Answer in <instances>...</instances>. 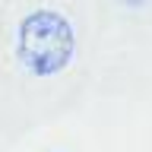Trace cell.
<instances>
[{"instance_id": "cell-1", "label": "cell", "mask_w": 152, "mask_h": 152, "mask_svg": "<svg viewBox=\"0 0 152 152\" xmlns=\"http://www.w3.org/2000/svg\"><path fill=\"white\" fill-rule=\"evenodd\" d=\"M16 51L26 70L35 76H54L76 54L73 26L54 10H35L19 22Z\"/></svg>"}, {"instance_id": "cell-2", "label": "cell", "mask_w": 152, "mask_h": 152, "mask_svg": "<svg viewBox=\"0 0 152 152\" xmlns=\"http://www.w3.org/2000/svg\"><path fill=\"white\" fill-rule=\"evenodd\" d=\"M121 3H127V7H142L146 0H121Z\"/></svg>"}]
</instances>
